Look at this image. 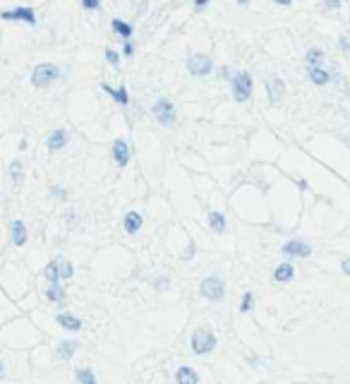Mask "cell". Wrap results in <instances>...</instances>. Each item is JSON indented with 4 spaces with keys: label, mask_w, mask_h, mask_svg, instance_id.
<instances>
[{
    "label": "cell",
    "mask_w": 350,
    "mask_h": 384,
    "mask_svg": "<svg viewBox=\"0 0 350 384\" xmlns=\"http://www.w3.org/2000/svg\"><path fill=\"white\" fill-rule=\"evenodd\" d=\"M58 77H60V70L53 62H41V65H36L34 72H31V84L36 89H46V87H51Z\"/></svg>",
    "instance_id": "cell-1"
},
{
    "label": "cell",
    "mask_w": 350,
    "mask_h": 384,
    "mask_svg": "<svg viewBox=\"0 0 350 384\" xmlns=\"http://www.w3.org/2000/svg\"><path fill=\"white\" fill-rule=\"evenodd\" d=\"M151 113H154V118L158 120L163 127H171L175 120H177V111H175V106L168 101V99H158V101L154 103Z\"/></svg>",
    "instance_id": "cell-2"
},
{
    "label": "cell",
    "mask_w": 350,
    "mask_h": 384,
    "mask_svg": "<svg viewBox=\"0 0 350 384\" xmlns=\"http://www.w3.org/2000/svg\"><path fill=\"white\" fill-rule=\"evenodd\" d=\"M231 84H233V96L237 103H242V101H247L250 96H252V77H250V72H237L233 80H231Z\"/></svg>",
    "instance_id": "cell-3"
},
{
    "label": "cell",
    "mask_w": 350,
    "mask_h": 384,
    "mask_svg": "<svg viewBox=\"0 0 350 384\" xmlns=\"http://www.w3.org/2000/svg\"><path fill=\"white\" fill-rule=\"evenodd\" d=\"M216 336L211 334V331H206V329H197L194 334H192V351L197 355H204V353H211L214 348H216Z\"/></svg>",
    "instance_id": "cell-4"
},
{
    "label": "cell",
    "mask_w": 350,
    "mask_h": 384,
    "mask_svg": "<svg viewBox=\"0 0 350 384\" xmlns=\"http://www.w3.org/2000/svg\"><path fill=\"white\" fill-rule=\"evenodd\" d=\"M187 70H190L192 77H206L214 70V60L204 53H194V56L187 58Z\"/></svg>",
    "instance_id": "cell-5"
},
{
    "label": "cell",
    "mask_w": 350,
    "mask_h": 384,
    "mask_svg": "<svg viewBox=\"0 0 350 384\" xmlns=\"http://www.w3.org/2000/svg\"><path fill=\"white\" fill-rule=\"evenodd\" d=\"M199 293H202L206 300H221V298L226 296V283H223L221 279L209 276V279H204V281L199 283Z\"/></svg>",
    "instance_id": "cell-6"
},
{
    "label": "cell",
    "mask_w": 350,
    "mask_h": 384,
    "mask_svg": "<svg viewBox=\"0 0 350 384\" xmlns=\"http://www.w3.org/2000/svg\"><path fill=\"white\" fill-rule=\"evenodd\" d=\"M0 20L5 22H27V24H36V12L31 7H15V10H2Z\"/></svg>",
    "instance_id": "cell-7"
},
{
    "label": "cell",
    "mask_w": 350,
    "mask_h": 384,
    "mask_svg": "<svg viewBox=\"0 0 350 384\" xmlns=\"http://www.w3.org/2000/svg\"><path fill=\"white\" fill-rule=\"evenodd\" d=\"M281 252L288 255V257H310V255H312V247H310L305 240H288V243L281 247Z\"/></svg>",
    "instance_id": "cell-8"
},
{
    "label": "cell",
    "mask_w": 350,
    "mask_h": 384,
    "mask_svg": "<svg viewBox=\"0 0 350 384\" xmlns=\"http://www.w3.org/2000/svg\"><path fill=\"white\" fill-rule=\"evenodd\" d=\"M266 94H269V101H271V103H278V101L283 99V94H286L283 80H281V77H269V80H266Z\"/></svg>",
    "instance_id": "cell-9"
},
{
    "label": "cell",
    "mask_w": 350,
    "mask_h": 384,
    "mask_svg": "<svg viewBox=\"0 0 350 384\" xmlns=\"http://www.w3.org/2000/svg\"><path fill=\"white\" fill-rule=\"evenodd\" d=\"M67 142H70V135L65 130H53L48 135V140H46V147H48V151H60Z\"/></svg>",
    "instance_id": "cell-10"
},
{
    "label": "cell",
    "mask_w": 350,
    "mask_h": 384,
    "mask_svg": "<svg viewBox=\"0 0 350 384\" xmlns=\"http://www.w3.org/2000/svg\"><path fill=\"white\" fill-rule=\"evenodd\" d=\"M307 75H310V80H312L317 87H326V84L331 82V75H329L321 65H307Z\"/></svg>",
    "instance_id": "cell-11"
},
{
    "label": "cell",
    "mask_w": 350,
    "mask_h": 384,
    "mask_svg": "<svg viewBox=\"0 0 350 384\" xmlns=\"http://www.w3.org/2000/svg\"><path fill=\"white\" fill-rule=\"evenodd\" d=\"M113 159H116V163L120 168L127 166V161H130V147H127L125 140H116L113 142Z\"/></svg>",
    "instance_id": "cell-12"
},
{
    "label": "cell",
    "mask_w": 350,
    "mask_h": 384,
    "mask_svg": "<svg viewBox=\"0 0 350 384\" xmlns=\"http://www.w3.org/2000/svg\"><path fill=\"white\" fill-rule=\"evenodd\" d=\"M122 228H125L130 236H135V233L142 228V214H139V211H127V214H125V223H122Z\"/></svg>",
    "instance_id": "cell-13"
},
{
    "label": "cell",
    "mask_w": 350,
    "mask_h": 384,
    "mask_svg": "<svg viewBox=\"0 0 350 384\" xmlns=\"http://www.w3.org/2000/svg\"><path fill=\"white\" fill-rule=\"evenodd\" d=\"M10 228H12V243L17 247H22L27 243V226H24V221H12Z\"/></svg>",
    "instance_id": "cell-14"
},
{
    "label": "cell",
    "mask_w": 350,
    "mask_h": 384,
    "mask_svg": "<svg viewBox=\"0 0 350 384\" xmlns=\"http://www.w3.org/2000/svg\"><path fill=\"white\" fill-rule=\"evenodd\" d=\"M292 276H295V266L292 264H278L273 269V281H278V283H286V281H291Z\"/></svg>",
    "instance_id": "cell-15"
},
{
    "label": "cell",
    "mask_w": 350,
    "mask_h": 384,
    "mask_svg": "<svg viewBox=\"0 0 350 384\" xmlns=\"http://www.w3.org/2000/svg\"><path fill=\"white\" fill-rule=\"evenodd\" d=\"M175 380L180 384H199V375H197L192 367H177Z\"/></svg>",
    "instance_id": "cell-16"
},
{
    "label": "cell",
    "mask_w": 350,
    "mask_h": 384,
    "mask_svg": "<svg viewBox=\"0 0 350 384\" xmlns=\"http://www.w3.org/2000/svg\"><path fill=\"white\" fill-rule=\"evenodd\" d=\"M58 324L62 326V329H67V331H79V329H82V320L75 317V315L62 312V315H58Z\"/></svg>",
    "instance_id": "cell-17"
},
{
    "label": "cell",
    "mask_w": 350,
    "mask_h": 384,
    "mask_svg": "<svg viewBox=\"0 0 350 384\" xmlns=\"http://www.w3.org/2000/svg\"><path fill=\"white\" fill-rule=\"evenodd\" d=\"M77 348H79V344H77V341H60L56 355H58V358H62V360H70L72 355L77 353Z\"/></svg>",
    "instance_id": "cell-18"
},
{
    "label": "cell",
    "mask_w": 350,
    "mask_h": 384,
    "mask_svg": "<svg viewBox=\"0 0 350 384\" xmlns=\"http://www.w3.org/2000/svg\"><path fill=\"white\" fill-rule=\"evenodd\" d=\"M209 228L216 231V233H223L226 231V216L221 211H211L209 214Z\"/></svg>",
    "instance_id": "cell-19"
},
{
    "label": "cell",
    "mask_w": 350,
    "mask_h": 384,
    "mask_svg": "<svg viewBox=\"0 0 350 384\" xmlns=\"http://www.w3.org/2000/svg\"><path fill=\"white\" fill-rule=\"evenodd\" d=\"M46 298H48L51 303H56V305H62V303H65V291H62V286H60V283H51L48 291H46Z\"/></svg>",
    "instance_id": "cell-20"
},
{
    "label": "cell",
    "mask_w": 350,
    "mask_h": 384,
    "mask_svg": "<svg viewBox=\"0 0 350 384\" xmlns=\"http://www.w3.org/2000/svg\"><path fill=\"white\" fill-rule=\"evenodd\" d=\"M56 262H58V274L62 281H70L72 276H75V269H72V264L65 260V257H56Z\"/></svg>",
    "instance_id": "cell-21"
},
{
    "label": "cell",
    "mask_w": 350,
    "mask_h": 384,
    "mask_svg": "<svg viewBox=\"0 0 350 384\" xmlns=\"http://www.w3.org/2000/svg\"><path fill=\"white\" fill-rule=\"evenodd\" d=\"M103 91H106V94H111V96H113V101L122 103V106H127V101H130V96H127V89H125V87L111 89L108 84H103Z\"/></svg>",
    "instance_id": "cell-22"
},
{
    "label": "cell",
    "mask_w": 350,
    "mask_h": 384,
    "mask_svg": "<svg viewBox=\"0 0 350 384\" xmlns=\"http://www.w3.org/2000/svg\"><path fill=\"white\" fill-rule=\"evenodd\" d=\"M111 27H113V31H116L120 39H125V41L132 36V27H130L127 22H122V20H113V22H111Z\"/></svg>",
    "instance_id": "cell-23"
},
{
    "label": "cell",
    "mask_w": 350,
    "mask_h": 384,
    "mask_svg": "<svg viewBox=\"0 0 350 384\" xmlns=\"http://www.w3.org/2000/svg\"><path fill=\"white\" fill-rule=\"evenodd\" d=\"M75 377H77V382H82V384H96V375L91 370H87V367H79L75 372Z\"/></svg>",
    "instance_id": "cell-24"
},
{
    "label": "cell",
    "mask_w": 350,
    "mask_h": 384,
    "mask_svg": "<svg viewBox=\"0 0 350 384\" xmlns=\"http://www.w3.org/2000/svg\"><path fill=\"white\" fill-rule=\"evenodd\" d=\"M43 274H46V279H48L51 283H58V281H60V274H58V262H56V260H51V262L46 264V271H43Z\"/></svg>",
    "instance_id": "cell-25"
},
{
    "label": "cell",
    "mask_w": 350,
    "mask_h": 384,
    "mask_svg": "<svg viewBox=\"0 0 350 384\" xmlns=\"http://www.w3.org/2000/svg\"><path fill=\"white\" fill-rule=\"evenodd\" d=\"M305 60H307V65H321L324 62V53H321L319 48H310Z\"/></svg>",
    "instance_id": "cell-26"
},
{
    "label": "cell",
    "mask_w": 350,
    "mask_h": 384,
    "mask_svg": "<svg viewBox=\"0 0 350 384\" xmlns=\"http://www.w3.org/2000/svg\"><path fill=\"white\" fill-rule=\"evenodd\" d=\"M10 176L15 182H19V178H22V161H12L10 163Z\"/></svg>",
    "instance_id": "cell-27"
},
{
    "label": "cell",
    "mask_w": 350,
    "mask_h": 384,
    "mask_svg": "<svg viewBox=\"0 0 350 384\" xmlns=\"http://www.w3.org/2000/svg\"><path fill=\"white\" fill-rule=\"evenodd\" d=\"M252 310V293L247 291L245 296H242V305H240V312H250Z\"/></svg>",
    "instance_id": "cell-28"
},
{
    "label": "cell",
    "mask_w": 350,
    "mask_h": 384,
    "mask_svg": "<svg viewBox=\"0 0 350 384\" xmlns=\"http://www.w3.org/2000/svg\"><path fill=\"white\" fill-rule=\"evenodd\" d=\"M106 60H108L113 67H117V65H120V56H117L113 48H106Z\"/></svg>",
    "instance_id": "cell-29"
},
{
    "label": "cell",
    "mask_w": 350,
    "mask_h": 384,
    "mask_svg": "<svg viewBox=\"0 0 350 384\" xmlns=\"http://www.w3.org/2000/svg\"><path fill=\"white\" fill-rule=\"evenodd\" d=\"M168 286H171L168 279H156V281H154V288H156V291H166Z\"/></svg>",
    "instance_id": "cell-30"
},
{
    "label": "cell",
    "mask_w": 350,
    "mask_h": 384,
    "mask_svg": "<svg viewBox=\"0 0 350 384\" xmlns=\"http://www.w3.org/2000/svg\"><path fill=\"white\" fill-rule=\"evenodd\" d=\"M82 5H84V10H98L101 0H82Z\"/></svg>",
    "instance_id": "cell-31"
},
{
    "label": "cell",
    "mask_w": 350,
    "mask_h": 384,
    "mask_svg": "<svg viewBox=\"0 0 350 384\" xmlns=\"http://www.w3.org/2000/svg\"><path fill=\"white\" fill-rule=\"evenodd\" d=\"M51 195H53V197H60V200H65V197H67V192H65L62 187H51Z\"/></svg>",
    "instance_id": "cell-32"
},
{
    "label": "cell",
    "mask_w": 350,
    "mask_h": 384,
    "mask_svg": "<svg viewBox=\"0 0 350 384\" xmlns=\"http://www.w3.org/2000/svg\"><path fill=\"white\" fill-rule=\"evenodd\" d=\"M324 5H326V10H338L341 0H324Z\"/></svg>",
    "instance_id": "cell-33"
},
{
    "label": "cell",
    "mask_w": 350,
    "mask_h": 384,
    "mask_svg": "<svg viewBox=\"0 0 350 384\" xmlns=\"http://www.w3.org/2000/svg\"><path fill=\"white\" fill-rule=\"evenodd\" d=\"M194 252H197V247H194V245H187V250H185V260H192Z\"/></svg>",
    "instance_id": "cell-34"
},
{
    "label": "cell",
    "mask_w": 350,
    "mask_h": 384,
    "mask_svg": "<svg viewBox=\"0 0 350 384\" xmlns=\"http://www.w3.org/2000/svg\"><path fill=\"white\" fill-rule=\"evenodd\" d=\"M122 53H125V56H132V53H135V46H132V43L127 41V43L122 46Z\"/></svg>",
    "instance_id": "cell-35"
},
{
    "label": "cell",
    "mask_w": 350,
    "mask_h": 384,
    "mask_svg": "<svg viewBox=\"0 0 350 384\" xmlns=\"http://www.w3.org/2000/svg\"><path fill=\"white\" fill-rule=\"evenodd\" d=\"M341 269H343V274L350 276V260H343V262H341Z\"/></svg>",
    "instance_id": "cell-36"
},
{
    "label": "cell",
    "mask_w": 350,
    "mask_h": 384,
    "mask_svg": "<svg viewBox=\"0 0 350 384\" xmlns=\"http://www.w3.org/2000/svg\"><path fill=\"white\" fill-rule=\"evenodd\" d=\"M192 5H194L197 10H202V7H206V5H209V0H194Z\"/></svg>",
    "instance_id": "cell-37"
},
{
    "label": "cell",
    "mask_w": 350,
    "mask_h": 384,
    "mask_svg": "<svg viewBox=\"0 0 350 384\" xmlns=\"http://www.w3.org/2000/svg\"><path fill=\"white\" fill-rule=\"evenodd\" d=\"M341 48H343V51H350V43L346 39H341Z\"/></svg>",
    "instance_id": "cell-38"
},
{
    "label": "cell",
    "mask_w": 350,
    "mask_h": 384,
    "mask_svg": "<svg viewBox=\"0 0 350 384\" xmlns=\"http://www.w3.org/2000/svg\"><path fill=\"white\" fill-rule=\"evenodd\" d=\"M297 185H300V190H302V192H305V190H307V187H310V185H307V180H300V182H297Z\"/></svg>",
    "instance_id": "cell-39"
},
{
    "label": "cell",
    "mask_w": 350,
    "mask_h": 384,
    "mask_svg": "<svg viewBox=\"0 0 350 384\" xmlns=\"http://www.w3.org/2000/svg\"><path fill=\"white\" fill-rule=\"evenodd\" d=\"M292 0H276V5H291Z\"/></svg>",
    "instance_id": "cell-40"
},
{
    "label": "cell",
    "mask_w": 350,
    "mask_h": 384,
    "mask_svg": "<svg viewBox=\"0 0 350 384\" xmlns=\"http://www.w3.org/2000/svg\"><path fill=\"white\" fill-rule=\"evenodd\" d=\"M2 375H5V367H2V365H0V377H2Z\"/></svg>",
    "instance_id": "cell-41"
},
{
    "label": "cell",
    "mask_w": 350,
    "mask_h": 384,
    "mask_svg": "<svg viewBox=\"0 0 350 384\" xmlns=\"http://www.w3.org/2000/svg\"><path fill=\"white\" fill-rule=\"evenodd\" d=\"M237 2H240V5H247V2H250V0H237Z\"/></svg>",
    "instance_id": "cell-42"
}]
</instances>
